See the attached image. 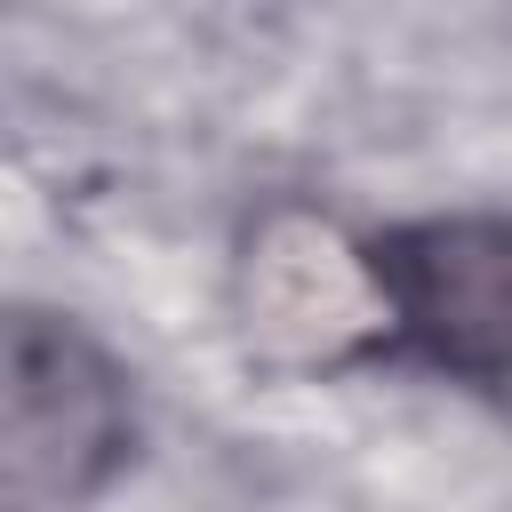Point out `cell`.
<instances>
[{
	"label": "cell",
	"instance_id": "cell-1",
	"mask_svg": "<svg viewBox=\"0 0 512 512\" xmlns=\"http://www.w3.org/2000/svg\"><path fill=\"white\" fill-rule=\"evenodd\" d=\"M232 328L248 360L280 376H336L400 344L384 240L352 232L312 200L256 208L232 248Z\"/></svg>",
	"mask_w": 512,
	"mask_h": 512
},
{
	"label": "cell",
	"instance_id": "cell-2",
	"mask_svg": "<svg viewBox=\"0 0 512 512\" xmlns=\"http://www.w3.org/2000/svg\"><path fill=\"white\" fill-rule=\"evenodd\" d=\"M136 448L128 368L64 312L16 304L0 352V504L88 512Z\"/></svg>",
	"mask_w": 512,
	"mask_h": 512
},
{
	"label": "cell",
	"instance_id": "cell-3",
	"mask_svg": "<svg viewBox=\"0 0 512 512\" xmlns=\"http://www.w3.org/2000/svg\"><path fill=\"white\" fill-rule=\"evenodd\" d=\"M400 344L512 416V216H424L384 232Z\"/></svg>",
	"mask_w": 512,
	"mask_h": 512
}]
</instances>
